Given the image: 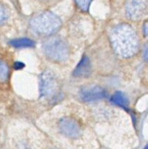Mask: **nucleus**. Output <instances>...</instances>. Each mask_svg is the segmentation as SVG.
<instances>
[{"instance_id":"obj_1","label":"nucleus","mask_w":148,"mask_h":149,"mask_svg":"<svg viewBox=\"0 0 148 149\" xmlns=\"http://www.w3.org/2000/svg\"><path fill=\"white\" fill-rule=\"evenodd\" d=\"M111 42L117 54L123 58H130L139 49V38L130 25L122 23L113 29L110 35Z\"/></svg>"},{"instance_id":"obj_2","label":"nucleus","mask_w":148,"mask_h":149,"mask_svg":"<svg viewBox=\"0 0 148 149\" xmlns=\"http://www.w3.org/2000/svg\"><path fill=\"white\" fill-rule=\"evenodd\" d=\"M30 26L36 33L42 36H50L55 33L61 26V19L51 12H45L31 20Z\"/></svg>"},{"instance_id":"obj_3","label":"nucleus","mask_w":148,"mask_h":149,"mask_svg":"<svg viewBox=\"0 0 148 149\" xmlns=\"http://www.w3.org/2000/svg\"><path fill=\"white\" fill-rule=\"evenodd\" d=\"M43 49L47 58L54 62L67 61L69 55L68 45L60 38H52L47 41L44 44Z\"/></svg>"},{"instance_id":"obj_4","label":"nucleus","mask_w":148,"mask_h":149,"mask_svg":"<svg viewBox=\"0 0 148 149\" xmlns=\"http://www.w3.org/2000/svg\"><path fill=\"white\" fill-rule=\"evenodd\" d=\"M60 85L53 73L46 71L40 77V94L42 98L51 100L59 95Z\"/></svg>"},{"instance_id":"obj_5","label":"nucleus","mask_w":148,"mask_h":149,"mask_svg":"<svg viewBox=\"0 0 148 149\" xmlns=\"http://www.w3.org/2000/svg\"><path fill=\"white\" fill-rule=\"evenodd\" d=\"M58 127L63 135L70 138H78L83 133L79 122L72 117L62 118L59 121Z\"/></svg>"},{"instance_id":"obj_6","label":"nucleus","mask_w":148,"mask_h":149,"mask_svg":"<svg viewBox=\"0 0 148 149\" xmlns=\"http://www.w3.org/2000/svg\"><path fill=\"white\" fill-rule=\"evenodd\" d=\"M126 15L131 20H138L147 12V4L144 0H128L126 6Z\"/></svg>"},{"instance_id":"obj_7","label":"nucleus","mask_w":148,"mask_h":149,"mask_svg":"<svg viewBox=\"0 0 148 149\" xmlns=\"http://www.w3.org/2000/svg\"><path fill=\"white\" fill-rule=\"evenodd\" d=\"M80 98L85 102H93L107 97L106 90L99 86L84 87L80 90Z\"/></svg>"},{"instance_id":"obj_8","label":"nucleus","mask_w":148,"mask_h":149,"mask_svg":"<svg viewBox=\"0 0 148 149\" xmlns=\"http://www.w3.org/2000/svg\"><path fill=\"white\" fill-rule=\"evenodd\" d=\"M91 73V65L88 57L84 56L73 71V76L77 78H87Z\"/></svg>"},{"instance_id":"obj_9","label":"nucleus","mask_w":148,"mask_h":149,"mask_svg":"<svg viewBox=\"0 0 148 149\" xmlns=\"http://www.w3.org/2000/svg\"><path fill=\"white\" fill-rule=\"evenodd\" d=\"M111 102L126 110L128 109L129 102H128L126 95L122 92H116L111 97Z\"/></svg>"},{"instance_id":"obj_10","label":"nucleus","mask_w":148,"mask_h":149,"mask_svg":"<svg viewBox=\"0 0 148 149\" xmlns=\"http://www.w3.org/2000/svg\"><path fill=\"white\" fill-rule=\"evenodd\" d=\"M9 45L16 48L32 47L35 45V43L32 39L28 38H20V39H15L9 42Z\"/></svg>"},{"instance_id":"obj_11","label":"nucleus","mask_w":148,"mask_h":149,"mask_svg":"<svg viewBox=\"0 0 148 149\" xmlns=\"http://www.w3.org/2000/svg\"><path fill=\"white\" fill-rule=\"evenodd\" d=\"M9 77V67L5 62L0 60V81L4 82Z\"/></svg>"},{"instance_id":"obj_12","label":"nucleus","mask_w":148,"mask_h":149,"mask_svg":"<svg viewBox=\"0 0 148 149\" xmlns=\"http://www.w3.org/2000/svg\"><path fill=\"white\" fill-rule=\"evenodd\" d=\"M9 17L8 10L4 4L0 3V25L6 23Z\"/></svg>"},{"instance_id":"obj_13","label":"nucleus","mask_w":148,"mask_h":149,"mask_svg":"<svg viewBox=\"0 0 148 149\" xmlns=\"http://www.w3.org/2000/svg\"><path fill=\"white\" fill-rule=\"evenodd\" d=\"M77 6L83 11H88L92 0H75Z\"/></svg>"},{"instance_id":"obj_14","label":"nucleus","mask_w":148,"mask_h":149,"mask_svg":"<svg viewBox=\"0 0 148 149\" xmlns=\"http://www.w3.org/2000/svg\"><path fill=\"white\" fill-rule=\"evenodd\" d=\"M143 31H144V35L148 37V20H146L143 25Z\"/></svg>"},{"instance_id":"obj_15","label":"nucleus","mask_w":148,"mask_h":149,"mask_svg":"<svg viewBox=\"0 0 148 149\" xmlns=\"http://www.w3.org/2000/svg\"><path fill=\"white\" fill-rule=\"evenodd\" d=\"M25 65L22 62H15V63L14 67L15 69H22L23 68H24Z\"/></svg>"},{"instance_id":"obj_16","label":"nucleus","mask_w":148,"mask_h":149,"mask_svg":"<svg viewBox=\"0 0 148 149\" xmlns=\"http://www.w3.org/2000/svg\"><path fill=\"white\" fill-rule=\"evenodd\" d=\"M143 57H144V59L148 62V45L144 47V52H143Z\"/></svg>"},{"instance_id":"obj_17","label":"nucleus","mask_w":148,"mask_h":149,"mask_svg":"<svg viewBox=\"0 0 148 149\" xmlns=\"http://www.w3.org/2000/svg\"><path fill=\"white\" fill-rule=\"evenodd\" d=\"M144 149H148V145H147V146H146V147H145V148H144Z\"/></svg>"},{"instance_id":"obj_18","label":"nucleus","mask_w":148,"mask_h":149,"mask_svg":"<svg viewBox=\"0 0 148 149\" xmlns=\"http://www.w3.org/2000/svg\"><path fill=\"white\" fill-rule=\"evenodd\" d=\"M39 1H47V0H39Z\"/></svg>"}]
</instances>
